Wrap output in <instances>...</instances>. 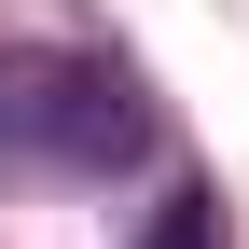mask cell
<instances>
[{"instance_id": "7a4b0ae2", "label": "cell", "mask_w": 249, "mask_h": 249, "mask_svg": "<svg viewBox=\"0 0 249 249\" xmlns=\"http://www.w3.org/2000/svg\"><path fill=\"white\" fill-rule=\"evenodd\" d=\"M139 249H235V235H222V194H166V208L139 222Z\"/></svg>"}, {"instance_id": "6da1fadb", "label": "cell", "mask_w": 249, "mask_h": 249, "mask_svg": "<svg viewBox=\"0 0 249 249\" xmlns=\"http://www.w3.org/2000/svg\"><path fill=\"white\" fill-rule=\"evenodd\" d=\"M152 152V111L111 55L70 42H14L0 55V166H42V180H111Z\"/></svg>"}]
</instances>
